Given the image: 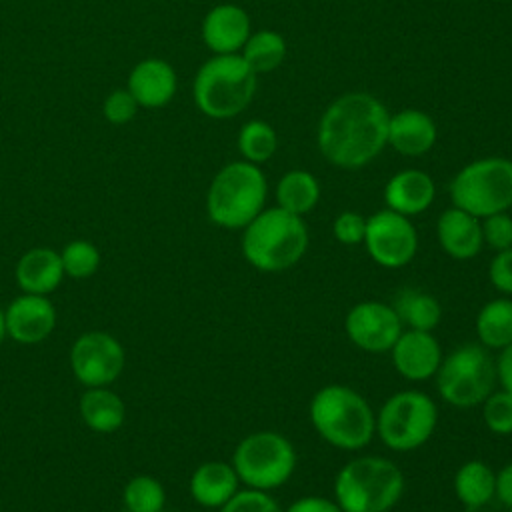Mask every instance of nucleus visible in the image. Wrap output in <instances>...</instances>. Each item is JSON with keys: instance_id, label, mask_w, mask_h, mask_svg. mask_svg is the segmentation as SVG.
I'll return each instance as SVG.
<instances>
[{"instance_id": "20", "label": "nucleus", "mask_w": 512, "mask_h": 512, "mask_svg": "<svg viewBox=\"0 0 512 512\" xmlns=\"http://www.w3.org/2000/svg\"><path fill=\"white\" fill-rule=\"evenodd\" d=\"M238 490L240 480L230 462L208 460L190 476V496L202 508L220 510Z\"/></svg>"}, {"instance_id": "19", "label": "nucleus", "mask_w": 512, "mask_h": 512, "mask_svg": "<svg viewBox=\"0 0 512 512\" xmlns=\"http://www.w3.org/2000/svg\"><path fill=\"white\" fill-rule=\"evenodd\" d=\"M434 196V180L430 178V174L416 168L396 172L384 186L386 208L408 218L428 210L434 202Z\"/></svg>"}, {"instance_id": "21", "label": "nucleus", "mask_w": 512, "mask_h": 512, "mask_svg": "<svg viewBox=\"0 0 512 512\" xmlns=\"http://www.w3.org/2000/svg\"><path fill=\"white\" fill-rule=\"evenodd\" d=\"M14 274L22 292L48 296L64 278L60 252L46 246L30 248L20 256Z\"/></svg>"}, {"instance_id": "37", "label": "nucleus", "mask_w": 512, "mask_h": 512, "mask_svg": "<svg viewBox=\"0 0 512 512\" xmlns=\"http://www.w3.org/2000/svg\"><path fill=\"white\" fill-rule=\"evenodd\" d=\"M488 280L502 296H512V248L494 252L488 264Z\"/></svg>"}, {"instance_id": "9", "label": "nucleus", "mask_w": 512, "mask_h": 512, "mask_svg": "<svg viewBox=\"0 0 512 512\" xmlns=\"http://www.w3.org/2000/svg\"><path fill=\"white\" fill-rule=\"evenodd\" d=\"M438 426V406L422 390H398L376 412V436L392 452L424 446Z\"/></svg>"}, {"instance_id": "40", "label": "nucleus", "mask_w": 512, "mask_h": 512, "mask_svg": "<svg viewBox=\"0 0 512 512\" xmlns=\"http://www.w3.org/2000/svg\"><path fill=\"white\" fill-rule=\"evenodd\" d=\"M496 376L500 388L512 392V344L502 348L496 358Z\"/></svg>"}, {"instance_id": "36", "label": "nucleus", "mask_w": 512, "mask_h": 512, "mask_svg": "<svg viewBox=\"0 0 512 512\" xmlns=\"http://www.w3.org/2000/svg\"><path fill=\"white\" fill-rule=\"evenodd\" d=\"M136 110H138V102L128 92V88H120V90L110 92L106 96V100H104V106H102L104 118L110 124H126V122H130L136 116Z\"/></svg>"}, {"instance_id": "26", "label": "nucleus", "mask_w": 512, "mask_h": 512, "mask_svg": "<svg viewBox=\"0 0 512 512\" xmlns=\"http://www.w3.org/2000/svg\"><path fill=\"white\" fill-rule=\"evenodd\" d=\"M400 322L410 330L434 332L442 320V306L436 296L420 288H402L392 302Z\"/></svg>"}, {"instance_id": "24", "label": "nucleus", "mask_w": 512, "mask_h": 512, "mask_svg": "<svg viewBox=\"0 0 512 512\" xmlns=\"http://www.w3.org/2000/svg\"><path fill=\"white\" fill-rule=\"evenodd\" d=\"M80 416L84 424L100 434L116 432L126 420V404L124 400L108 390V386L86 388L80 396Z\"/></svg>"}, {"instance_id": "35", "label": "nucleus", "mask_w": 512, "mask_h": 512, "mask_svg": "<svg viewBox=\"0 0 512 512\" xmlns=\"http://www.w3.org/2000/svg\"><path fill=\"white\" fill-rule=\"evenodd\" d=\"M364 232H366V218L354 210L340 212L332 222V234L344 246L362 244Z\"/></svg>"}, {"instance_id": "7", "label": "nucleus", "mask_w": 512, "mask_h": 512, "mask_svg": "<svg viewBox=\"0 0 512 512\" xmlns=\"http://www.w3.org/2000/svg\"><path fill=\"white\" fill-rule=\"evenodd\" d=\"M434 380L446 404L460 410L480 406L496 390V358L478 342H464L442 358Z\"/></svg>"}, {"instance_id": "33", "label": "nucleus", "mask_w": 512, "mask_h": 512, "mask_svg": "<svg viewBox=\"0 0 512 512\" xmlns=\"http://www.w3.org/2000/svg\"><path fill=\"white\" fill-rule=\"evenodd\" d=\"M218 512H284L270 492L244 488L238 490Z\"/></svg>"}, {"instance_id": "15", "label": "nucleus", "mask_w": 512, "mask_h": 512, "mask_svg": "<svg viewBox=\"0 0 512 512\" xmlns=\"http://www.w3.org/2000/svg\"><path fill=\"white\" fill-rule=\"evenodd\" d=\"M6 336L18 344H38L46 340L56 326V308L48 296L22 294L4 310Z\"/></svg>"}, {"instance_id": "30", "label": "nucleus", "mask_w": 512, "mask_h": 512, "mask_svg": "<svg viewBox=\"0 0 512 512\" xmlns=\"http://www.w3.org/2000/svg\"><path fill=\"white\" fill-rule=\"evenodd\" d=\"M122 502L126 512H158L166 504V490L154 476L140 474L124 486Z\"/></svg>"}, {"instance_id": "44", "label": "nucleus", "mask_w": 512, "mask_h": 512, "mask_svg": "<svg viewBox=\"0 0 512 512\" xmlns=\"http://www.w3.org/2000/svg\"><path fill=\"white\" fill-rule=\"evenodd\" d=\"M124 512H126V510H124Z\"/></svg>"}, {"instance_id": "10", "label": "nucleus", "mask_w": 512, "mask_h": 512, "mask_svg": "<svg viewBox=\"0 0 512 512\" xmlns=\"http://www.w3.org/2000/svg\"><path fill=\"white\" fill-rule=\"evenodd\" d=\"M452 206L486 218L496 212H508L512 206V160L490 156L480 158L450 180Z\"/></svg>"}, {"instance_id": "34", "label": "nucleus", "mask_w": 512, "mask_h": 512, "mask_svg": "<svg viewBox=\"0 0 512 512\" xmlns=\"http://www.w3.org/2000/svg\"><path fill=\"white\" fill-rule=\"evenodd\" d=\"M482 240L494 252L512 248V216L508 212H496L480 218Z\"/></svg>"}, {"instance_id": "3", "label": "nucleus", "mask_w": 512, "mask_h": 512, "mask_svg": "<svg viewBox=\"0 0 512 512\" xmlns=\"http://www.w3.org/2000/svg\"><path fill=\"white\" fill-rule=\"evenodd\" d=\"M310 234L302 216L280 206L264 208L242 228V256L260 272H284L296 266L308 250Z\"/></svg>"}, {"instance_id": "12", "label": "nucleus", "mask_w": 512, "mask_h": 512, "mask_svg": "<svg viewBox=\"0 0 512 512\" xmlns=\"http://www.w3.org/2000/svg\"><path fill=\"white\" fill-rule=\"evenodd\" d=\"M126 352L118 338L92 330L80 334L70 348V368L74 378L86 388L110 386L124 370Z\"/></svg>"}, {"instance_id": "13", "label": "nucleus", "mask_w": 512, "mask_h": 512, "mask_svg": "<svg viewBox=\"0 0 512 512\" xmlns=\"http://www.w3.org/2000/svg\"><path fill=\"white\" fill-rule=\"evenodd\" d=\"M404 326L392 304L380 300H362L344 316V332L348 340L362 352H390Z\"/></svg>"}, {"instance_id": "32", "label": "nucleus", "mask_w": 512, "mask_h": 512, "mask_svg": "<svg viewBox=\"0 0 512 512\" xmlns=\"http://www.w3.org/2000/svg\"><path fill=\"white\" fill-rule=\"evenodd\" d=\"M484 426L496 436L512 434V392L504 388L492 390L480 404Z\"/></svg>"}, {"instance_id": "8", "label": "nucleus", "mask_w": 512, "mask_h": 512, "mask_svg": "<svg viewBox=\"0 0 512 512\" xmlns=\"http://www.w3.org/2000/svg\"><path fill=\"white\" fill-rule=\"evenodd\" d=\"M240 484L254 490H276L296 472L298 456L294 444L280 432L258 430L244 436L232 454Z\"/></svg>"}, {"instance_id": "23", "label": "nucleus", "mask_w": 512, "mask_h": 512, "mask_svg": "<svg viewBox=\"0 0 512 512\" xmlns=\"http://www.w3.org/2000/svg\"><path fill=\"white\" fill-rule=\"evenodd\" d=\"M454 494L468 512H478L496 498V472L482 460L464 462L454 474Z\"/></svg>"}, {"instance_id": "14", "label": "nucleus", "mask_w": 512, "mask_h": 512, "mask_svg": "<svg viewBox=\"0 0 512 512\" xmlns=\"http://www.w3.org/2000/svg\"><path fill=\"white\" fill-rule=\"evenodd\" d=\"M394 370L408 382H424L434 378L444 358L438 338L432 332L404 328L390 348Z\"/></svg>"}, {"instance_id": "6", "label": "nucleus", "mask_w": 512, "mask_h": 512, "mask_svg": "<svg viewBox=\"0 0 512 512\" xmlns=\"http://www.w3.org/2000/svg\"><path fill=\"white\" fill-rule=\"evenodd\" d=\"M256 92V72L240 54H216L206 60L194 78V102L214 120L238 116Z\"/></svg>"}, {"instance_id": "17", "label": "nucleus", "mask_w": 512, "mask_h": 512, "mask_svg": "<svg viewBox=\"0 0 512 512\" xmlns=\"http://www.w3.org/2000/svg\"><path fill=\"white\" fill-rule=\"evenodd\" d=\"M436 238L440 248L454 260L476 258L484 248L480 218L456 206H450L440 214L436 222Z\"/></svg>"}, {"instance_id": "5", "label": "nucleus", "mask_w": 512, "mask_h": 512, "mask_svg": "<svg viewBox=\"0 0 512 512\" xmlns=\"http://www.w3.org/2000/svg\"><path fill=\"white\" fill-rule=\"evenodd\" d=\"M266 194V176L258 164L230 162L216 172L208 186V218L220 228L242 230L264 210Z\"/></svg>"}, {"instance_id": "22", "label": "nucleus", "mask_w": 512, "mask_h": 512, "mask_svg": "<svg viewBox=\"0 0 512 512\" xmlns=\"http://www.w3.org/2000/svg\"><path fill=\"white\" fill-rule=\"evenodd\" d=\"M438 130L434 120L416 108L400 110L390 116L388 144L404 156H422L436 142Z\"/></svg>"}, {"instance_id": "16", "label": "nucleus", "mask_w": 512, "mask_h": 512, "mask_svg": "<svg viewBox=\"0 0 512 512\" xmlns=\"http://www.w3.org/2000/svg\"><path fill=\"white\" fill-rule=\"evenodd\" d=\"M248 36V12L236 4H218L202 20V40L214 54H238Z\"/></svg>"}, {"instance_id": "42", "label": "nucleus", "mask_w": 512, "mask_h": 512, "mask_svg": "<svg viewBox=\"0 0 512 512\" xmlns=\"http://www.w3.org/2000/svg\"><path fill=\"white\" fill-rule=\"evenodd\" d=\"M158 512H170V510H166V508H162V510H158Z\"/></svg>"}, {"instance_id": "28", "label": "nucleus", "mask_w": 512, "mask_h": 512, "mask_svg": "<svg viewBox=\"0 0 512 512\" xmlns=\"http://www.w3.org/2000/svg\"><path fill=\"white\" fill-rule=\"evenodd\" d=\"M240 56L256 74L272 72L284 62L286 42L274 30H258L248 36Z\"/></svg>"}, {"instance_id": "41", "label": "nucleus", "mask_w": 512, "mask_h": 512, "mask_svg": "<svg viewBox=\"0 0 512 512\" xmlns=\"http://www.w3.org/2000/svg\"><path fill=\"white\" fill-rule=\"evenodd\" d=\"M6 338V326H4V310H0V344Z\"/></svg>"}, {"instance_id": "4", "label": "nucleus", "mask_w": 512, "mask_h": 512, "mask_svg": "<svg viewBox=\"0 0 512 512\" xmlns=\"http://www.w3.org/2000/svg\"><path fill=\"white\" fill-rule=\"evenodd\" d=\"M404 494V474L384 456H356L334 478V500L342 512H390Z\"/></svg>"}, {"instance_id": "18", "label": "nucleus", "mask_w": 512, "mask_h": 512, "mask_svg": "<svg viewBox=\"0 0 512 512\" xmlns=\"http://www.w3.org/2000/svg\"><path fill=\"white\" fill-rule=\"evenodd\" d=\"M176 86V72L166 60L146 58L132 68L126 88L136 98L138 106L160 108L174 98Z\"/></svg>"}, {"instance_id": "43", "label": "nucleus", "mask_w": 512, "mask_h": 512, "mask_svg": "<svg viewBox=\"0 0 512 512\" xmlns=\"http://www.w3.org/2000/svg\"><path fill=\"white\" fill-rule=\"evenodd\" d=\"M506 510H508V512H512V508H506Z\"/></svg>"}, {"instance_id": "1", "label": "nucleus", "mask_w": 512, "mask_h": 512, "mask_svg": "<svg viewBox=\"0 0 512 512\" xmlns=\"http://www.w3.org/2000/svg\"><path fill=\"white\" fill-rule=\"evenodd\" d=\"M390 114L368 92L338 96L318 122V148L322 156L346 170L370 164L388 144Z\"/></svg>"}, {"instance_id": "39", "label": "nucleus", "mask_w": 512, "mask_h": 512, "mask_svg": "<svg viewBox=\"0 0 512 512\" xmlns=\"http://www.w3.org/2000/svg\"><path fill=\"white\" fill-rule=\"evenodd\" d=\"M496 500L504 504V508H512V462L496 472Z\"/></svg>"}, {"instance_id": "25", "label": "nucleus", "mask_w": 512, "mask_h": 512, "mask_svg": "<svg viewBox=\"0 0 512 512\" xmlns=\"http://www.w3.org/2000/svg\"><path fill=\"white\" fill-rule=\"evenodd\" d=\"M478 344L500 352L512 344V298L498 296L482 304L474 320Z\"/></svg>"}, {"instance_id": "11", "label": "nucleus", "mask_w": 512, "mask_h": 512, "mask_svg": "<svg viewBox=\"0 0 512 512\" xmlns=\"http://www.w3.org/2000/svg\"><path fill=\"white\" fill-rule=\"evenodd\" d=\"M362 244L374 264L386 270H398L414 260L418 232L408 216L384 208L366 218Z\"/></svg>"}, {"instance_id": "29", "label": "nucleus", "mask_w": 512, "mask_h": 512, "mask_svg": "<svg viewBox=\"0 0 512 512\" xmlns=\"http://www.w3.org/2000/svg\"><path fill=\"white\" fill-rule=\"evenodd\" d=\"M276 148H278V136L268 122L250 120L240 128L238 150L246 162L262 164L274 156Z\"/></svg>"}, {"instance_id": "38", "label": "nucleus", "mask_w": 512, "mask_h": 512, "mask_svg": "<svg viewBox=\"0 0 512 512\" xmlns=\"http://www.w3.org/2000/svg\"><path fill=\"white\" fill-rule=\"evenodd\" d=\"M284 512H342L334 498L326 496H302L290 502Z\"/></svg>"}, {"instance_id": "2", "label": "nucleus", "mask_w": 512, "mask_h": 512, "mask_svg": "<svg viewBox=\"0 0 512 512\" xmlns=\"http://www.w3.org/2000/svg\"><path fill=\"white\" fill-rule=\"evenodd\" d=\"M308 418L326 444L344 452L362 450L376 436V412L370 402L344 384L318 388L310 398Z\"/></svg>"}, {"instance_id": "27", "label": "nucleus", "mask_w": 512, "mask_h": 512, "mask_svg": "<svg viewBox=\"0 0 512 512\" xmlns=\"http://www.w3.org/2000/svg\"><path fill=\"white\" fill-rule=\"evenodd\" d=\"M320 184L308 170H288L276 184V202L282 210L304 216L316 208Z\"/></svg>"}, {"instance_id": "31", "label": "nucleus", "mask_w": 512, "mask_h": 512, "mask_svg": "<svg viewBox=\"0 0 512 512\" xmlns=\"http://www.w3.org/2000/svg\"><path fill=\"white\" fill-rule=\"evenodd\" d=\"M64 276L74 280L90 278L100 266V252L88 240H72L60 252Z\"/></svg>"}]
</instances>
